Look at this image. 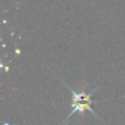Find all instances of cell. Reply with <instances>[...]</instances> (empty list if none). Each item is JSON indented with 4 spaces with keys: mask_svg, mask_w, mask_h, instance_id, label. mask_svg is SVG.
Wrapping results in <instances>:
<instances>
[{
    "mask_svg": "<svg viewBox=\"0 0 125 125\" xmlns=\"http://www.w3.org/2000/svg\"><path fill=\"white\" fill-rule=\"evenodd\" d=\"M66 87L69 89V91H70L71 94H73V102H71V108H73V110H71V112L68 114V116L66 117L65 122H66L67 120L71 116V115L75 114V113H80V114H83V112H84V111H87V110H88L89 112H91L93 115H94V116H97L98 119H99L98 114L94 112V111H93V109L91 108V104L93 103L91 97H92V94L95 92V91H97V89H93L90 93H87L83 89H82L80 92H76V91H73V89L69 88V86H67V84H66Z\"/></svg>",
    "mask_w": 125,
    "mask_h": 125,
    "instance_id": "cell-1",
    "label": "cell"
}]
</instances>
